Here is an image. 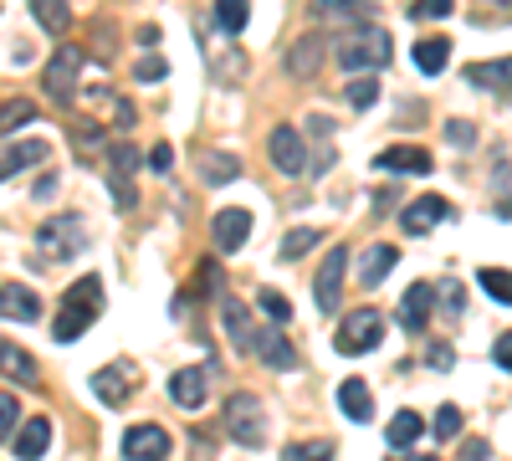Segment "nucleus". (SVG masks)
<instances>
[{
	"instance_id": "f257e3e1",
	"label": "nucleus",
	"mask_w": 512,
	"mask_h": 461,
	"mask_svg": "<svg viewBox=\"0 0 512 461\" xmlns=\"http://www.w3.org/2000/svg\"><path fill=\"white\" fill-rule=\"evenodd\" d=\"M333 57H338V67L354 72V77H374L379 67H390L395 41H390V31H384V26H354V31L333 47Z\"/></svg>"
},
{
	"instance_id": "f03ea898",
	"label": "nucleus",
	"mask_w": 512,
	"mask_h": 461,
	"mask_svg": "<svg viewBox=\"0 0 512 461\" xmlns=\"http://www.w3.org/2000/svg\"><path fill=\"white\" fill-rule=\"evenodd\" d=\"M98 313H103V282L98 277H82V282H72L67 287V303H62V313L52 318V339L57 344H72V339H82L93 323H98Z\"/></svg>"
},
{
	"instance_id": "7ed1b4c3",
	"label": "nucleus",
	"mask_w": 512,
	"mask_h": 461,
	"mask_svg": "<svg viewBox=\"0 0 512 461\" xmlns=\"http://www.w3.org/2000/svg\"><path fill=\"white\" fill-rule=\"evenodd\" d=\"M82 246H88V226H82L77 211H62V216H52L47 226L36 231V251L47 262H72Z\"/></svg>"
},
{
	"instance_id": "20e7f679",
	"label": "nucleus",
	"mask_w": 512,
	"mask_h": 461,
	"mask_svg": "<svg viewBox=\"0 0 512 461\" xmlns=\"http://www.w3.org/2000/svg\"><path fill=\"white\" fill-rule=\"evenodd\" d=\"M379 344H384V313H374V308L344 313V323H338V333H333V349L349 354V359H359V354H369Z\"/></svg>"
},
{
	"instance_id": "39448f33",
	"label": "nucleus",
	"mask_w": 512,
	"mask_h": 461,
	"mask_svg": "<svg viewBox=\"0 0 512 461\" xmlns=\"http://www.w3.org/2000/svg\"><path fill=\"white\" fill-rule=\"evenodd\" d=\"M226 436L241 441V446H267V410L256 395H231L226 400Z\"/></svg>"
},
{
	"instance_id": "423d86ee",
	"label": "nucleus",
	"mask_w": 512,
	"mask_h": 461,
	"mask_svg": "<svg viewBox=\"0 0 512 461\" xmlns=\"http://www.w3.org/2000/svg\"><path fill=\"white\" fill-rule=\"evenodd\" d=\"M77 77H82V47H57L52 62H47V72H41V88H47L52 103H72Z\"/></svg>"
},
{
	"instance_id": "0eeeda50",
	"label": "nucleus",
	"mask_w": 512,
	"mask_h": 461,
	"mask_svg": "<svg viewBox=\"0 0 512 461\" xmlns=\"http://www.w3.org/2000/svg\"><path fill=\"white\" fill-rule=\"evenodd\" d=\"M344 272H349V246H328V262L313 277V298L323 313H338V303H344Z\"/></svg>"
},
{
	"instance_id": "6e6552de",
	"label": "nucleus",
	"mask_w": 512,
	"mask_h": 461,
	"mask_svg": "<svg viewBox=\"0 0 512 461\" xmlns=\"http://www.w3.org/2000/svg\"><path fill=\"white\" fill-rule=\"evenodd\" d=\"M169 451H175V436H169L164 426H154V421L123 431V461H164Z\"/></svg>"
},
{
	"instance_id": "1a4fd4ad",
	"label": "nucleus",
	"mask_w": 512,
	"mask_h": 461,
	"mask_svg": "<svg viewBox=\"0 0 512 461\" xmlns=\"http://www.w3.org/2000/svg\"><path fill=\"white\" fill-rule=\"evenodd\" d=\"M267 159L277 164L282 175H303V170H308V144H303V134H297L292 123H277L272 139H267Z\"/></svg>"
},
{
	"instance_id": "9d476101",
	"label": "nucleus",
	"mask_w": 512,
	"mask_h": 461,
	"mask_svg": "<svg viewBox=\"0 0 512 461\" xmlns=\"http://www.w3.org/2000/svg\"><path fill=\"white\" fill-rule=\"evenodd\" d=\"M210 241H216L221 257L241 251V246L251 241V211H241V205H231V211H216V221H210Z\"/></svg>"
},
{
	"instance_id": "9b49d317",
	"label": "nucleus",
	"mask_w": 512,
	"mask_h": 461,
	"mask_svg": "<svg viewBox=\"0 0 512 461\" xmlns=\"http://www.w3.org/2000/svg\"><path fill=\"white\" fill-rule=\"evenodd\" d=\"M374 170H384V175H431L436 159L425 149H415V144H390V149L374 154Z\"/></svg>"
},
{
	"instance_id": "f8f14e48",
	"label": "nucleus",
	"mask_w": 512,
	"mask_h": 461,
	"mask_svg": "<svg viewBox=\"0 0 512 461\" xmlns=\"http://www.w3.org/2000/svg\"><path fill=\"white\" fill-rule=\"evenodd\" d=\"M134 385H139V369H134V364H108V369L93 374V395H98L108 410H118L128 395H134Z\"/></svg>"
},
{
	"instance_id": "ddd939ff",
	"label": "nucleus",
	"mask_w": 512,
	"mask_h": 461,
	"mask_svg": "<svg viewBox=\"0 0 512 461\" xmlns=\"http://www.w3.org/2000/svg\"><path fill=\"white\" fill-rule=\"evenodd\" d=\"M246 349H251L256 359H262L267 369H277V374H292L297 364H303V359H297V349L282 339L277 328H267V333H256V328H251V344H246Z\"/></svg>"
},
{
	"instance_id": "4468645a",
	"label": "nucleus",
	"mask_w": 512,
	"mask_h": 461,
	"mask_svg": "<svg viewBox=\"0 0 512 461\" xmlns=\"http://www.w3.org/2000/svg\"><path fill=\"white\" fill-rule=\"evenodd\" d=\"M441 221H456L451 200H441V195H420L415 205H405V211H400V226H405L410 236H425V231L441 226Z\"/></svg>"
},
{
	"instance_id": "2eb2a0df",
	"label": "nucleus",
	"mask_w": 512,
	"mask_h": 461,
	"mask_svg": "<svg viewBox=\"0 0 512 461\" xmlns=\"http://www.w3.org/2000/svg\"><path fill=\"white\" fill-rule=\"evenodd\" d=\"M308 16L328 21V26H374V6H369V0H313Z\"/></svg>"
},
{
	"instance_id": "dca6fc26",
	"label": "nucleus",
	"mask_w": 512,
	"mask_h": 461,
	"mask_svg": "<svg viewBox=\"0 0 512 461\" xmlns=\"http://www.w3.org/2000/svg\"><path fill=\"white\" fill-rule=\"evenodd\" d=\"M47 154H52L47 139H16V144H6V149H0V185H6L11 175H21V170H31V164H47Z\"/></svg>"
},
{
	"instance_id": "f3484780",
	"label": "nucleus",
	"mask_w": 512,
	"mask_h": 461,
	"mask_svg": "<svg viewBox=\"0 0 512 461\" xmlns=\"http://www.w3.org/2000/svg\"><path fill=\"white\" fill-rule=\"evenodd\" d=\"M323 57H328V41L313 31V36H303V41H292V47H287V72H292L297 82H308V77L323 67Z\"/></svg>"
},
{
	"instance_id": "a211bd4d",
	"label": "nucleus",
	"mask_w": 512,
	"mask_h": 461,
	"mask_svg": "<svg viewBox=\"0 0 512 461\" xmlns=\"http://www.w3.org/2000/svg\"><path fill=\"white\" fill-rule=\"evenodd\" d=\"M431 308H436V287L431 282H415L405 298H400V328L405 333H420L425 323H431Z\"/></svg>"
},
{
	"instance_id": "6ab92c4d",
	"label": "nucleus",
	"mask_w": 512,
	"mask_h": 461,
	"mask_svg": "<svg viewBox=\"0 0 512 461\" xmlns=\"http://www.w3.org/2000/svg\"><path fill=\"white\" fill-rule=\"evenodd\" d=\"M205 390H210V374L205 369H175L169 374V400L180 410H200L205 405Z\"/></svg>"
},
{
	"instance_id": "aec40b11",
	"label": "nucleus",
	"mask_w": 512,
	"mask_h": 461,
	"mask_svg": "<svg viewBox=\"0 0 512 461\" xmlns=\"http://www.w3.org/2000/svg\"><path fill=\"white\" fill-rule=\"evenodd\" d=\"M0 318L36 323V318H41V298H36L31 287H21V282H6V287H0Z\"/></svg>"
},
{
	"instance_id": "412c9836",
	"label": "nucleus",
	"mask_w": 512,
	"mask_h": 461,
	"mask_svg": "<svg viewBox=\"0 0 512 461\" xmlns=\"http://www.w3.org/2000/svg\"><path fill=\"white\" fill-rule=\"evenodd\" d=\"M11 451H16V461H41V456H47V451H52V421H47V415L26 421L21 436L11 441Z\"/></svg>"
},
{
	"instance_id": "4be33fe9",
	"label": "nucleus",
	"mask_w": 512,
	"mask_h": 461,
	"mask_svg": "<svg viewBox=\"0 0 512 461\" xmlns=\"http://www.w3.org/2000/svg\"><path fill=\"white\" fill-rule=\"evenodd\" d=\"M395 262H400V251H395V246H384V241H379V246H369L364 257H359V287H364V292H369V287H379L384 277L395 272Z\"/></svg>"
},
{
	"instance_id": "5701e85b",
	"label": "nucleus",
	"mask_w": 512,
	"mask_h": 461,
	"mask_svg": "<svg viewBox=\"0 0 512 461\" xmlns=\"http://www.w3.org/2000/svg\"><path fill=\"white\" fill-rule=\"evenodd\" d=\"M236 175H241V159H236L231 149H205V154H200V180H205L210 190L231 185Z\"/></svg>"
},
{
	"instance_id": "b1692460",
	"label": "nucleus",
	"mask_w": 512,
	"mask_h": 461,
	"mask_svg": "<svg viewBox=\"0 0 512 461\" xmlns=\"http://www.w3.org/2000/svg\"><path fill=\"white\" fill-rule=\"evenodd\" d=\"M0 374H6V380H16V385H36V359H31L21 344L0 339Z\"/></svg>"
},
{
	"instance_id": "393cba45",
	"label": "nucleus",
	"mask_w": 512,
	"mask_h": 461,
	"mask_svg": "<svg viewBox=\"0 0 512 461\" xmlns=\"http://www.w3.org/2000/svg\"><path fill=\"white\" fill-rule=\"evenodd\" d=\"M251 21V0H216V11H210V26L221 36H241Z\"/></svg>"
},
{
	"instance_id": "a878e982",
	"label": "nucleus",
	"mask_w": 512,
	"mask_h": 461,
	"mask_svg": "<svg viewBox=\"0 0 512 461\" xmlns=\"http://www.w3.org/2000/svg\"><path fill=\"white\" fill-rule=\"evenodd\" d=\"M338 410H344L349 421H369V415H374L369 385H364V380H344V385H338Z\"/></svg>"
},
{
	"instance_id": "bb28decb",
	"label": "nucleus",
	"mask_w": 512,
	"mask_h": 461,
	"mask_svg": "<svg viewBox=\"0 0 512 461\" xmlns=\"http://www.w3.org/2000/svg\"><path fill=\"white\" fill-rule=\"evenodd\" d=\"M446 62H451V41H446V36H425V41H415V67H420L425 77L446 72Z\"/></svg>"
},
{
	"instance_id": "cd10ccee",
	"label": "nucleus",
	"mask_w": 512,
	"mask_h": 461,
	"mask_svg": "<svg viewBox=\"0 0 512 461\" xmlns=\"http://www.w3.org/2000/svg\"><path fill=\"white\" fill-rule=\"evenodd\" d=\"M420 436H425V421H420L415 410H400L395 421H390V431H384V441H390V451H410V446H415Z\"/></svg>"
},
{
	"instance_id": "c85d7f7f",
	"label": "nucleus",
	"mask_w": 512,
	"mask_h": 461,
	"mask_svg": "<svg viewBox=\"0 0 512 461\" xmlns=\"http://www.w3.org/2000/svg\"><path fill=\"white\" fill-rule=\"evenodd\" d=\"M31 16L41 21V31H52V36H62L72 26V6H67V0H31Z\"/></svg>"
},
{
	"instance_id": "c756f323",
	"label": "nucleus",
	"mask_w": 512,
	"mask_h": 461,
	"mask_svg": "<svg viewBox=\"0 0 512 461\" xmlns=\"http://www.w3.org/2000/svg\"><path fill=\"white\" fill-rule=\"evenodd\" d=\"M313 246H323V231H318V226H297V231H287V236H282L277 257H282V262H297V257H308Z\"/></svg>"
},
{
	"instance_id": "7c9ffc66",
	"label": "nucleus",
	"mask_w": 512,
	"mask_h": 461,
	"mask_svg": "<svg viewBox=\"0 0 512 461\" xmlns=\"http://www.w3.org/2000/svg\"><path fill=\"white\" fill-rule=\"evenodd\" d=\"M139 164H144V154L134 144H108V180H134Z\"/></svg>"
},
{
	"instance_id": "2f4dec72",
	"label": "nucleus",
	"mask_w": 512,
	"mask_h": 461,
	"mask_svg": "<svg viewBox=\"0 0 512 461\" xmlns=\"http://www.w3.org/2000/svg\"><path fill=\"white\" fill-rule=\"evenodd\" d=\"M466 77H472L477 88H497V98H507V57H497V62H477V67H466Z\"/></svg>"
},
{
	"instance_id": "473e14b6",
	"label": "nucleus",
	"mask_w": 512,
	"mask_h": 461,
	"mask_svg": "<svg viewBox=\"0 0 512 461\" xmlns=\"http://www.w3.org/2000/svg\"><path fill=\"white\" fill-rule=\"evenodd\" d=\"M31 118H36V103H31V98H11V103H0V139L16 134V129H26Z\"/></svg>"
},
{
	"instance_id": "72a5a7b5",
	"label": "nucleus",
	"mask_w": 512,
	"mask_h": 461,
	"mask_svg": "<svg viewBox=\"0 0 512 461\" xmlns=\"http://www.w3.org/2000/svg\"><path fill=\"white\" fill-rule=\"evenodd\" d=\"M241 313H246L241 303H231V298L221 303V323H226V333H231V344H236V349L246 354V344H251V323H246Z\"/></svg>"
},
{
	"instance_id": "f704fd0d",
	"label": "nucleus",
	"mask_w": 512,
	"mask_h": 461,
	"mask_svg": "<svg viewBox=\"0 0 512 461\" xmlns=\"http://www.w3.org/2000/svg\"><path fill=\"white\" fill-rule=\"evenodd\" d=\"M256 308H262V313L272 318V328L292 323V298H282L277 287H262V292H256Z\"/></svg>"
},
{
	"instance_id": "c9c22d12",
	"label": "nucleus",
	"mask_w": 512,
	"mask_h": 461,
	"mask_svg": "<svg viewBox=\"0 0 512 461\" xmlns=\"http://www.w3.org/2000/svg\"><path fill=\"white\" fill-rule=\"evenodd\" d=\"M477 282H482V292H487L492 303H502V308L512 303V287H507V267H482V272H477Z\"/></svg>"
},
{
	"instance_id": "e433bc0d",
	"label": "nucleus",
	"mask_w": 512,
	"mask_h": 461,
	"mask_svg": "<svg viewBox=\"0 0 512 461\" xmlns=\"http://www.w3.org/2000/svg\"><path fill=\"white\" fill-rule=\"evenodd\" d=\"M282 461H333V441H292Z\"/></svg>"
},
{
	"instance_id": "4c0bfd02",
	"label": "nucleus",
	"mask_w": 512,
	"mask_h": 461,
	"mask_svg": "<svg viewBox=\"0 0 512 461\" xmlns=\"http://www.w3.org/2000/svg\"><path fill=\"white\" fill-rule=\"evenodd\" d=\"M349 103L354 108H374L379 103V77H354L349 82Z\"/></svg>"
},
{
	"instance_id": "58836bf2",
	"label": "nucleus",
	"mask_w": 512,
	"mask_h": 461,
	"mask_svg": "<svg viewBox=\"0 0 512 461\" xmlns=\"http://www.w3.org/2000/svg\"><path fill=\"white\" fill-rule=\"evenodd\" d=\"M16 421H21V400L0 390V441H11V436H16Z\"/></svg>"
},
{
	"instance_id": "ea45409f",
	"label": "nucleus",
	"mask_w": 512,
	"mask_h": 461,
	"mask_svg": "<svg viewBox=\"0 0 512 461\" xmlns=\"http://www.w3.org/2000/svg\"><path fill=\"white\" fill-rule=\"evenodd\" d=\"M446 144H456V149H472V144H477V123L451 118V123H446Z\"/></svg>"
},
{
	"instance_id": "a19ab883",
	"label": "nucleus",
	"mask_w": 512,
	"mask_h": 461,
	"mask_svg": "<svg viewBox=\"0 0 512 461\" xmlns=\"http://www.w3.org/2000/svg\"><path fill=\"white\" fill-rule=\"evenodd\" d=\"M436 436H441V441L461 436V410H456V405H441V410H436Z\"/></svg>"
},
{
	"instance_id": "79ce46f5",
	"label": "nucleus",
	"mask_w": 512,
	"mask_h": 461,
	"mask_svg": "<svg viewBox=\"0 0 512 461\" xmlns=\"http://www.w3.org/2000/svg\"><path fill=\"white\" fill-rule=\"evenodd\" d=\"M134 77H139V82H159V77H169V62L149 52V57H139V67H134Z\"/></svg>"
},
{
	"instance_id": "37998d69",
	"label": "nucleus",
	"mask_w": 512,
	"mask_h": 461,
	"mask_svg": "<svg viewBox=\"0 0 512 461\" xmlns=\"http://www.w3.org/2000/svg\"><path fill=\"white\" fill-rule=\"evenodd\" d=\"M72 144H77V149H103L108 139H103L98 123H77V129H72Z\"/></svg>"
},
{
	"instance_id": "c03bdc74",
	"label": "nucleus",
	"mask_w": 512,
	"mask_h": 461,
	"mask_svg": "<svg viewBox=\"0 0 512 461\" xmlns=\"http://www.w3.org/2000/svg\"><path fill=\"white\" fill-rule=\"evenodd\" d=\"M415 21H436V16H451V0H415L410 6Z\"/></svg>"
},
{
	"instance_id": "a18cd8bd",
	"label": "nucleus",
	"mask_w": 512,
	"mask_h": 461,
	"mask_svg": "<svg viewBox=\"0 0 512 461\" xmlns=\"http://www.w3.org/2000/svg\"><path fill=\"white\" fill-rule=\"evenodd\" d=\"M149 170H154V175L175 170V144H154V149H149Z\"/></svg>"
},
{
	"instance_id": "49530a36",
	"label": "nucleus",
	"mask_w": 512,
	"mask_h": 461,
	"mask_svg": "<svg viewBox=\"0 0 512 461\" xmlns=\"http://www.w3.org/2000/svg\"><path fill=\"white\" fill-rule=\"evenodd\" d=\"M113 200L123 205V211H134V205H139V190H134V180H113Z\"/></svg>"
},
{
	"instance_id": "de8ad7c7",
	"label": "nucleus",
	"mask_w": 512,
	"mask_h": 461,
	"mask_svg": "<svg viewBox=\"0 0 512 461\" xmlns=\"http://www.w3.org/2000/svg\"><path fill=\"white\" fill-rule=\"evenodd\" d=\"M200 287L205 292H221V267L216 262H200Z\"/></svg>"
},
{
	"instance_id": "09e8293b",
	"label": "nucleus",
	"mask_w": 512,
	"mask_h": 461,
	"mask_svg": "<svg viewBox=\"0 0 512 461\" xmlns=\"http://www.w3.org/2000/svg\"><path fill=\"white\" fill-rule=\"evenodd\" d=\"M118 113H113V123H118V129L128 134V129H134V123H139V113H134V103H113Z\"/></svg>"
},
{
	"instance_id": "8fccbe9b",
	"label": "nucleus",
	"mask_w": 512,
	"mask_h": 461,
	"mask_svg": "<svg viewBox=\"0 0 512 461\" xmlns=\"http://www.w3.org/2000/svg\"><path fill=\"white\" fill-rule=\"evenodd\" d=\"M31 195H36V200H52V195H57V175L47 170V175L36 180V190H31Z\"/></svg>"
},
{
	"instance_id": "3c124183",
	"label": "nucleus",
	"mask_w": 512,
	"mask_h": 461,
	"mask_svg": "<svg viewBox=\"0 0 512 461\" xmlns=\"http://www.w3.org/2000/svg\"><path fill=\"white\" fill-rule=\"evenodd\" d=\"M492 359H497V369H507V364H512V339H507V333L497 339V354H492Z\"/></svg>"
},
{
	"instance_id": "603ef678",
	"label": "nucleus",
	"mask_w": 512,
	"mask_h": 461,
	"mask_svg": "<svg viewBox=\"0 0 512 461\" xmlns=\"http://www.w3.org/2000/svg\"><path fill=\"white\" fill-rule=\"evenodd\" d=\"M482 456H487V441H466L461 446V461H482Z\"/></svg>"
},
{
	"instance_id": "864d4df0",
	"label": "nucleus",
	"mask_w": 512,
	"mask_h": 461,
	"mask_svg": "<svg viewBox=\"0 0 512 461\" xmlns=\"http://www.w3.org/2000/svg\"><path fill=\"white\" fill-rule=\"evenodd\" d=\"M431 369H451V349H446V344L431 349Z\"/></svg>"
},
{
	"instance_id": "5fc2aeb1",
	"label": "nucleus",
	"mask_w": 512,
	"mask_h": 461,
	"mask_svg": "<svg viewBox=\"0 0 512 461\" xmlns=\"http://www.w3.org/2000/svg\"><path fill=\"white\" fill-rule=\"evenodd\" d=\"M159 41V26H139V47H154Z\"/></svg>"
},
{
	"instance_id": "6e6d98bb",
	"label": "nucleus",
	"mask_w": 512,
	"mask_h": 461,
	"mask_svg": "<svg viewBox=\"0 0 512 461\" xmlns=\"http://www.w3.org/2000/svg\"><path fill=\"white\" fill-rule=\"evenodd\" d=\"M497 6H507V0H497Z\"/></svg>"
}]
</instances>
